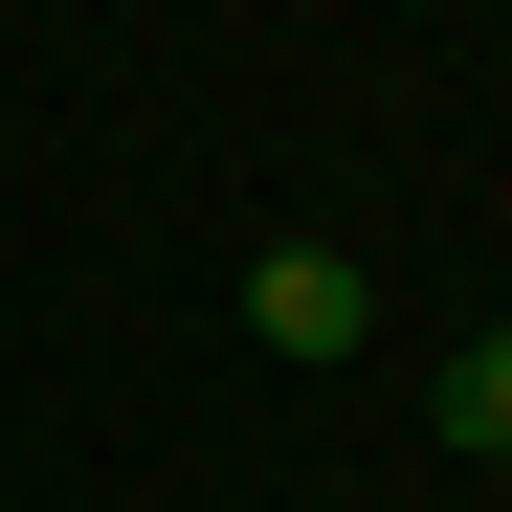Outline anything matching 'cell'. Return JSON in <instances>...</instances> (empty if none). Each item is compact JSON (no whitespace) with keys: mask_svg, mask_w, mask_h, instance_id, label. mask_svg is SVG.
I'll list each match as a JSON object with an SVG mask.
<instances>
[{"mask_svg":"<svg viewBox=\"0 0 512 512\" xmlns=\"http://www.w3.org/2000/svg\"><path fill=\"white\" fill-rule=\"evenodd\" d=\"M245 334H268L290 379H334L379 334V268H357V245H268V268H245Z\"/></svg>","mask_w":512,"mask_h":512,"instance_id":"1","label":"cell"},{"mask_svg":"<svg viewBox=\"0 0 512 512\" xmlns=\"http://www.w3.org/2000/svg\"><path fill=\"white\" fill-rule=\"evenodd\" d=\"M423 423H446L468 468H512V334H446V379H423Z\"/></svg>","mask_w":512,"mask_h":512,"instance_id":"2","label":"cell"}]
</instances>
